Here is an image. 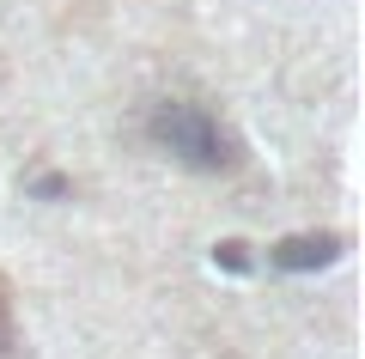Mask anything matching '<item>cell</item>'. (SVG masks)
Listing matches in <instances>:
<instances>
[{"label":"cell","mask_w":365,"mask_h":359,"mask_svg":"<svg viewBox=\"0 0 365 359\" xmlns=\"http://www.w3.org/2000/svg\"><path fill=\"white\" fill-rule=\"evenodd\" d=\"M6 347H13V329H6V310H0V353H6Z\"/></svg>","instance_id":"3"},{"label":"cell","mask_w":365,"mask_h":359,"mask_svg":"<svg viewBox=\"0 0 365 359\" xmlns=\"http://www.w3.org/2000/svg\"><path fill=\"white\" fill-rule=\"evenodd\" d=\"M329 256H335V238H287V244H274L280 268H323Z\"/></svg>","instance_id":"2"},{"label":"cell","mask_w":365,"mask_h":359,"mask_svg":"<svg viewBox=\"0 0 365 359\" xmlns=\"http://www.w3.org/2000/svg\"><path fill=\"white\" fill-rule=\"evenodd\" d=\"M153 141L165 146L170 158L195 165V171H225V165H237L232 134H225L207 110H195V103H158V116H153Z\"/></svg>","instance_id":"1"}]
</instances>
